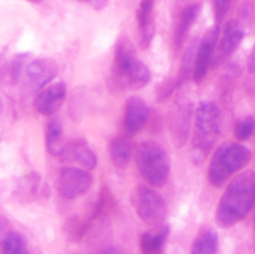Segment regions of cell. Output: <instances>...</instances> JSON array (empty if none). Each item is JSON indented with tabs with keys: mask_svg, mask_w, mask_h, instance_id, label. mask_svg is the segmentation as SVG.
<instances>
[{
	"mask_svg": "<svg viewBox=\"0 0 255 254\" xmlns=\"http://www.w3.org/2000/svg\"><path fill=\"white\" fill-rule=\"evenodd\" d=\"M255 206V172L246 171L236 177L224 191L216 212L222 228H231L243 221Z\"/></svg>",
	"mask_w": 255,
	"mask_h": 254,
	"instance_id": "cell-1",
	"label": "cell"
},
{
	"mask_svg": "<svg viewBox=\"0 0 255 254\" xmlns=\"http://www.w3.org/2000/svg\"><path fill=\"white\" fill-rule=\"evenodd\" d=\"M194 117L192 159L196 163H202L221 133V110L214 102L203 101L197 109Z\"/></svg>",
	"mask_w": 255,
	"mask_h": 254,
	"instance_id": "cell-2",
	"label": "cell"
},
{
	"mask_svg": "<svg viewBox=\"0 0 255 254\" xmlns=\"http://www.w3.org/2000/svg\"><path fill=\"white\" fill-rule=\"evenodd\" d=\"M252 159V151L237 142L222 143L213 153L208 168V179L213 186H222L243 169Z\"/></svg>",
	"mask_w": 255,
	"mask_h": 254,
	"instance_id": "cell-3",
	"label": "cell"
},
{
	"mask_svg": "<svg viewBox=\"0 0 255 254\" xmlns=\"http://www.w3.org/2000/svg\"><path fill=\"white\" fill-rule=\"evenodd\" d=\"M136 167L144 181L152 187H162L171 172V163L163 147L154 141H144L136 151Z\"/></svg>",
	"mask_w": 255,
	"mask_h": 254,
	"instance_id": "cell-4",
	"label": "cell"
},
{
	"mask_svg": "<svg viewBox=\"0 0 255 254\" xmlns=\"http://www.w3.org/2000/svg\"><path fill=\"white\" fill-rule=\"evenodd\" d=\"M134 209L137 216L152 227L163 226L168 214V208L163 197L149 186H138L134 191Z\"/></svg>",
	"mask_w": 255,
	"mask_h": 254,
	"instance_id": "cell-5",
	"label": "cell"
},
{
	"mask_svg": "<svg viewBox=\"0 0 255 254\" xmlns=\"http://www.w3.org/2000/svg\"><path fill=\"white\" fill-rule=\"evenodd\" d=\"M92 174L86 169L64 167L57 178V192L62 199L72 201L86 193L92 187Z\"/></svg>",
	"mask_w": 255,
	"mask_h": 254,
	"instance_id": "cell-6",
	"label": "cell"
},
{
	"mask_svg": "<svg viewBox=\"0 0 255 254\" xmlns=\"http://www.w3.org/2000/svg\"><path fill=\"white\" fill-rule=\"evenodd\" d=\"M219 32H221L219 25H214L203 35V37L199 41L193 71V79L196 82H201L206 77L209 67L213 65L219 41Z\"/></svg>",
	"mask_w": 255,
	"mask_h": 254,
	"instance_id": "cell-7",
	"label": "cell"
},
{
	"mask_svg": "<svg viewBox=\"0 0 255 254\" xmlns=\"http://www.w3.org/2000/svg\"><path fill=\"white\" fill-rule=\"evenodd\" d=\"M193 105L186 96H179L173 105L169 116V125L174 142L178 147H183L188 141Z\"/></svg>",
	"mask_w": 255,
	"mask_h": 254,
	"instance_id": "cell-8",
	"label": "cell"
},
{
	"mask_svg": "<svg viewBox=\"0 0 255 254\" xmlns=\"http://www.w3.org/2000/svg\"><path fill=\"white\" fill-rule=\"evenodd\" d=\"M244 35H246V31H244V27L241 22L237 21V20H231V21L227 22L221 41L217 46L213 66L223 64L237 51L239 45L243 41Z\"/></svg>",
	"mask_w": 255,
	"mask_h": 254,
	"instance_id": "cell-9",
	"label": "cell"
},
{
	"mask_svg": "<svg viewBox=\"0 0 255 254\" xmlns=\"http://www.w3.org/2000/svg\"><path fill=\"white\" fill-rule=\"evenodd\" d=\"M137 60L138 59H137L136 49L131 40L127 36L120 37L115 47L114 75L117 81L121 82L124 86Z\"/></svg>",
	"mask_w": 255,
	"mask_h": 254,
	"instance_id": "cell-10",
	"label": "cell"
},
{
	"mask_svg": "<svg viewBox=\"0 0 255 254\" xmlns=\"http://www.w3.org/2000/svg\"><path fill=\"white\" fill-rule=\"evenodd\" d=\"M59 72V65L50 57H39L26 66V76L32 90L44 89L56 77Z\"/></svg>",
	"mask_w": 255,
	"mask_h": 254,
	"instance_id": "cell-11",
	"label": "cell"
},
{
	"mask_svg": "<svg viewBox=\"0 0 255 254\" xmlns=\"http://www.w3.org/2000/svg\"><path fill=\"white\" fill-rule=\"evenodd\" d=\"M66 92V85L64 82H56L44 87L35 97V109L42 116H52L64 104Z\"/></svg>",
	"mask_w": 255,
	"mask_h": 254,
	"instance_id": "cell-12",
	"label": "cell"
},
{
	"mask_svg": "<svg viewBox=\"0 0 255 254\" xmlns=\"http://www.w3.org/2000/svg\"><path fill=\"white\" fill-rule=\"evenodd\" d=\"M154 1L156 0H141L137 10V22L139 31V46L146 50L151 46L156 34L154 21Z\"/></svg>",
	"mask_w": 255,
	"mask_h": 254,
	"instance_id": "cell-13",
	"label": "cell"
},
{
	"mask_svg": "<svg viewBox=\"0 0 255 254\" xmlns=\"http://www.w3.org/2000/svg\"><path fill=\"white\" fill-rule=\"evenodd\" d=\"M149 116L148 105L138 96L129 97L125 106V127L129 134H136L147 124Z\"/></svg>",
	"mask_w": 255,
	"mask_h": 254,
	"instance_id": "cell-14",
	"label": "cell"
},
{
	"mask_svg": "<svg viewBox=\"0 0 255 254\" xmlns=\"http://www.w3.org/2000/svg\"><path fill=\"white\" fill-rule=\"evenodd\" d=\"M61 158L65 161H75L87 169H94L97 166L96 153L84 138L70 141L65 146Z\"/></svg>",
	"mask_w": 255,
	"mask_h": 254,
	"instance_id": "cell-15",
	"label": "cell"
},
{
	"mask_svg": "<svg viewBox=\"0 0 255 254\" xmlns=\"http://www.w3.org/2000/svg\"><path fill=\"white\" fill-rule=\"evenodd\" d=\"M169 236V227L161 226L154 232H144L139 238L142 254H162Z\"/></svg>",
	"mask_w": 255,
	"mask_h": 254,
	"instance_id": "cell-16",
	"label": "cell"
},
{
	"mask_svg": "<svg viewBox=\"0 0 255 254\" xmlns=\"http://www.w3.org/2000/svg\"><path fill=\"white\" fill-rule=\"evenodd\" d=\"M199 11H201V4H197V2L189 5V6H187L182 11L179 21L177 24L176 32H174V44H176L177 47H179L183 44V41L187 37V34L191 30L192 25L194 24V21L198 17Z\"/></svg>",
	"mask_w": 255,
	"mask_h": 254,
	"instance_id": "cell-17",
	"label": "cell"
},
{
	"mask_svg": "<svg viewBox=\"0 0 255 254\" xmlns=\"http://www.w3.org/2000/svg\"><path fill=\"white\" fill-rule=\"evenodd\" d=\"M45 143L46 149L51 156L61 157L66 144L62 141V127L57 119L50 120L45 131Z\"/></svg>",
	"mask_w": 255,
	"mask_h": 254,
	"instance_id": "cell-18",
	"label": "cell"
},
{
	"mask_svg": "<svg viewBox=\"0 0 255 254\" xmlns=\"http://www.w3.org/2000/svg\"><path fill=\"white\" fill-rule=\"evenodd\" d=\"M41 193V178L36 173L22 176L16 184V197L20 201H32Z\"/></svg>",
	"mask_w": 255,
	"mask_h": 254,
	"instance_id": "cell-19",
	"label": "cell"
},
{
	"mask_svg": "<svg viewBox=\"0 0 255 254\" xmlns=\"http://www.w3.org/2000/svg\"><path fill=\"white\" fill-rule=\"evenodd\" d=\"M131 144L124 137H116L110 144V158L112 164L119 169H125L131 159Z\"/></svg>",
	"mask_w": 255,
	"mask_h": 254,
	"instance_id": "cell-20",
	"label": "cell"
},
{
	"mask_svg": "<svg viewBox=\"0 0 255 254\" xmlns=\"http://www.w3.org/2000/svg\"><path fill=\"white\" fill-rule=\"evenodd\" d=\"M218 234L214 229H204L197 236L192 246L191 254H217Z\"/></svg>",
	"mask_w": 255,
	"mask_h": 254,
	"instance_id": "cell-21",
	"label": "cell"
},
{
	"mask_svg": "<svg viewBox=\"0 0 255 254\" xmlns=\"http://www.w3.org/2000/svg\"><path fill=\"white\" fill-rule=\"evenodd\" d=\"M199 41H193L189 45L188 49L184 52L183 57H182L181 62V69H179L178 75L176 76L177 82H178V86H182L184 84L187 79L189 77V74H193L194 71V64H196V55H197V49H198Z\"/></svg>",
	"mask_w": 255,
	"mask_h": 254,
	"instance_id": "cell-22",
	"label": "cell"
},
{
	"mask_svg": "<svg viewBox=\"0 0 255 254\" xmlns=\"http://www.w3.org/2000/svg\"><path fill=\"white\" fill-rule=\"evenodd\" d=\"M149 80H151V71L148 66L141 60H137L133 69L131 70L127 77L125 86L132 87V89H142L148 84Z\"/></svg>",
	"mask_w": 255,
	"mask_h": 254,
	"instance_id": "cell-23",
	"label": "cell"
},
{
	"mask_svg": "<svg viewBox=\"0 0 255 254\" xmlns=\"http://www.w3.org/2000/svg\"><path fill=\"white\" fill-rule=\"evenodd\" d=\"M2 254H29L26 242L24 237L17 232H9L2 238L1 242Z\"/></svg>",
	"mask_w": 255,
	"mask_h": 254,
	"instance_id": "cell-24",
	"label": "cell"
},
{
	"mask_svg": "<svg viewBox=\"0 0 255 254\" xmlns=\"http://www.w3.org/2000/svg\"><path fill=\"white\" fill-rule=\"evenodd\" d=\"M90 224L91 222L89 219H81L77 216H71L64 224V232L66 234V238L71 242H79L85 236Z\"/></svg>",
	"mask_w": 255,
	"mask_h": 254,
	"instance_id": "cell-25",
	"label": "cell"
},
{
	"mask_svg": "<svg viewBox=\"0 0 255 254\" xmlns=\"http://www.w3.org/2000/svg\"><path fill=\"white\" fill-rule=\"evenodd\" d=\"M255 131V120L252 116L246 117V119L241 120L237 124L236 127V136L239 141H246V139L251 138L253 136Z\"/></svg>",
	"mask_w": 255,
	"mask_h": 254,
	"instance_id": "cell-26",
	"label": "cell"
},
{
	"mask_svg": "<svg viewBox=\"0 0 255 254\" xmlns=\"http://www.w3.org/2000/svg\"><path fill=\"white\" fill-rule=\"evenodd\" d=\"M27 59H29V55L27 54H17L12 57L9 65V76L12 82L17 81V79H19L20 74L22 71V67L27 62Z\"/></svg>",
	"mask_w": 255,
	"mask_h": 254,
	"instance_id": "cell-27",
	"label": "cell"
},
{
	"mask_svg": "<svg viewBox=\"0 0 255 254\" xmlns=\"http://www.w3.org/2000/svg\"><path fill=\"white\" fill-rule=\"evenodd\" d=\"M178 87L179 86L176 77L164 80V81L162 82L161 85H158V87H157V99H158V101H163V100L168 99Z\"/></svg>",
	"mask_w": 255,
	"mask_h": 254,
	"instance_id": "cell-28",
	"label": "cell"
},
{
	"mask_svg": "<svg viewBox=\"0 0 255 254\" xmlns=\"http://www.w3.org/2000/svg\"><path fill=\"white\" fill-rule=\"evenodd\" d=\"M232 0H214V16H216L217 24H221L227 16L229 7H231Z\"/></svg>",
	"mask_w": 255,
	"mask_h": 254,
	"instance_id": "cell-29",
	"label": "cell"
},
{
	"mask_svg": "<svg viewBox=\"0 0 255 254\" xmlns=\"http://www.w3.org/2000/svg\"><path fill=\"white\" fill-rule=\"evenodd\" d=\"M248 70L251 74H255V45L253 46V50H252L251 55H249Z\"/></svg>",
	"mask_w": 255,
	"mask_h": 254,
	"instance_id": "cell-30",
	"label": "cell"
},
{
	"mask_svg": "<svg viewBox=\"0 0 255 254\" xmlns=\"http://www.w3.org/2000/svg\"><path fill=\"white\" fill-rule=\"evenodd\" d=\"M100 254H120V252L117 251L115 247H109V248L104 249V251H102Z\"/></svg>",
	"mask_w": 255,
	"mask_h": 254,
	"instance_id": "cell-31",
	"label": "cell"
},
{
	"mask_svg": "<svg viewBox=\"0 0 255 254\" xmlns=\"http://www.w3.org/2000/svg\"><path fill=\"white\" fill-rule=\"evenodd\" d=\"M106 2H107V0H94L95 7H96L97 10L104 9V6L106 5Z\"/></svg>",
	"mask_w": 255,
	"mask_h": 254,
	"instance_id": "cell-32",
	"label": "cell"
},
{
	"mask_svg": "<svg viewBox=\"0 0 255 254\" xmlns=\"http://www.w3.org/2000/svg\"><path fill=\"white\" fill-rule=\"evenodd\" d=\"M27 1H30V2H34V4H39V2H41L42 0H27Z\"/></svg>",
	"mask_w": 255,
	"mask_h": 254,
	"instance_id": "cell-33",
	"label": "cell"
},
{
	"mask_svg": "<svg viewBox=\"0 0 255 254\" xmlns=\"http://www.w3.org/2000/svg\"><path fill=\"white\" fill-rule=\"evenodd\" d=\"M79 1H82V2H87V1H91V0H79Z\"/></svg>",
	"mask_w": 255,
	"mask_h": 254,
	"instance_id": "cell-34",
	"label": "cell"
}]
</instances>
